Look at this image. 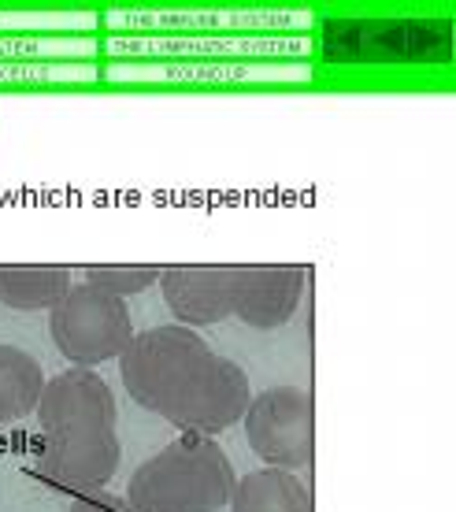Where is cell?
Segmentation results:
<instances>
[{
  "instance_id": "cell-6",
  "label": "cell",
  "mask_w": 456,
  "mask_h": 512,
  "mask_svg": "<svg viewBox=\"0 0 456 512\" xmlns=\"http://www.w3.org/2000/svg\"><path fill=\"white\" fill-rule=\"evenodd\" d=\"M249 401H253L249 375L241 372L234 360L212 357L201 379L193 383V390L182 397V405L167 416V423H175L178 431H186L193 438H212L241 423Z\"/></svg>"
},
{
  "instance_id": "cell-11",
  "label": "cell",
  "mask_w": 456,
  "mask_h": 512,
  "mask_svg": "<svg viewBox=\"0 0 456 512\" xmlns=\"http://www.w3.org/2000/svg\"><path fill=\"white\" fill-rule=\"evenodd\" d=\"M71 271L67 268H45V264H30V268H8L0 264V305L15 308V312H38V308H56L71 290Z\"/></svg>"
},
{
  "instance_id": "cell-5",
  "label": "cell",
  "mask_w": 456,
  "mask_h": 512,
  "mask_svg": "<svg viewBox=\"0 0 456 512\" xmlns=\"http://www.w3.org/2000/svg\"><path fill=\"white\" fill-rule=\"evenodd\" d=\"M115 394L93 368H67L45 383L38 401L41 435H78V431H115Z\"/></svg>"
},
{
  "instance_id": "cell-2",
  "label": "cell",
  "mask_w": 456,
  "mask_h": 512,
  "mask_svg": "<svg viewBox=\"0 0 456 512\" xmlns=\"http://www.w3.org/2000/svg\"><path fill=\"white\" fill-rule=\"evenodd\" d=\"M212 357L216 353L208 349L201 334H193L182 323H167L130 338V346L119 353V372H123L127 394L141 409L167 420L201 379Z\"/></svg>"
},
{
  "instance_id": "cell-3",
  "label": "cell",
  "mask_w": 456,
  "mask_h": 512,
  "mask_svg": "<svg viewBox=\"0 0 456 512\" xmlns=\"http://www.w3.org/2000/svg\"><path fill=\"white\" fill-rule=\"evenodd\" d=\"M49 334L71 364L97 368L130 346L134 323H130V308L123 297L108 294L93 282H78L52 308Z\"/></svg>"
},
{
  "instance_id": "cell-10",
  "label": "cell",
  "mask_w": 456,
  "mask_h": 512,
  "mask_svg": "<svg viewBox=\"0 0 456 512\" xmlns=\"http://www.w3.org/2000/svg\"><path fill=\"white\" fill-rule=\"evenodd\" d=\"M230 512H312V498L293 472L264 468L234 483Z\"/></svg>"
},
{
  "instance_id": "cell-1",
  "label": "cell",
  "mask_w": 456,
  "mask_h": 512,
  "mask_svg": "<svg viewBox=\"0 0 456 512\" xmlns=\"http://www.w3.org/2000/svg\"><path fill=\"white\" fill-rule=\"evenodd\" d=\"M238 475L212 438H178L130 475L134 512H219Z\"/></svg>"
},
{
  "instance_id": "cell-7",
  "label": "cell",
  "mask_w": 456,
  "mask_h": 512,
  "mask_svg": "<svg viewBox=\"0 0 456 512\" xmlns=\"http://www.w3.org/2000/svg\"><path fill=\"white\" fill-rule=\"evenodd\" d=\"M41 475L67 490H97L119 468V438L115 431H78L52 435L41 449Z\"/></svg>"
},
{
  "instance_id": "cell-12",
  "label": "cell",
  "mask_w": 456,
  "mask_h": 512,
  "mask_svg": "<svg viewBox=\"0 0 456 512\" xmlns=\"http://www.w3.org/2000/svg\"><path fill=\"white\" fill-rule=\"evenodd\" d=\"M45 372L26 349L0 346V423L23 420L26 412L38 409Z\"/></svg>"
},
{
  "instance_id": "cell-9",
  "label": "cell",
  "mask_w": 456,
  "mask_h": 512,
  "mask_svg": "<svg viewBox=\"0 0 456 512\" xmlns=\"http://www.w3.org/2000/svg\"><path fill=\"white\" fill-rule=\"evenodd\" d=\"M304 297V268L297 264H267L238 268L234 286V316L256 331H275L290 320Z\"/></svg>"
},
{
  "instance_id": "cell-14",
  "label": "cell",
  "mask_w": 456,
  "mask_h": 512,
  "mask_svg": "<svg viewBox=\"0 0 456 512\" xmlns=\"http://www.w3.org/2000/svg\"><path fill=\"white\" fill-rule=\"evenodd\" d=\"M67 512H134L130 509V501L115 498V494H86V498L71 501V509Z\"/></svg>"
},
{
  "instance_id": "cell-8",
  "label": "cell",
  "mask_w": 456,
  "mask_h": 512,
  "mask_svg": "<svg viewBox=\"0 0 456 512\" xmlns=\"http://www.w3.org/2000/svg\"><path fill=\"white\" fill-rule=\"evenodd\" d=\"M234 286L238 268H164L160 290L167 308L175 312L182 327H208L234 316Z\"/></svg>"
},
{
  "instance_id": "cell-13",
  "label": "cell",
  "mask_w": 456,
  "mask_h": 512,
  "mask_svg": "<svg viewBox=\"0 0 456 512\" xmlns=\"http://www.w3.org/2000/svg\"><path fill=\"white\" fill-rule=\"evenodd\" d=\"M160 275H164V268H152V264H89L86 268V282L123 297V301L130 294L149 290L152 282H160Z\"/></svg>"
},
{
  "instance_id": "cell-4",
  "label": "cell",
  "mask_w": 456,
  "mask_h": 512,
  "mask_svg": "<svg viewBox=\"0 0 456 512\" xmlns=\"http://www.w3.org/2000/svg\"><path fill=\"white\" fill-rule=\"evenodd\" d=\"M245 438L260 461L293 472L316 457V401L301 386H271L245 409Z\"/></svg>"
}]
</instances>
